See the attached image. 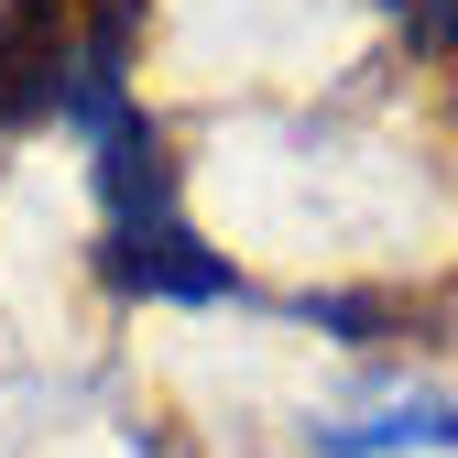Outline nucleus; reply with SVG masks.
<instances>
[{"label":"nucleus","instance_id":"1","mask_svg":"<svg viewBox=\"0 0 458 458\" xmlns=\"http://www.w3.org/2000/svg\"><path fill=\"white\" fill-rule=\"evenodd\" d=\"M306 458H458V393L415 360H382L350 404L306 415Z\"/></svg>","mask_w":458,"mask_h":458}]
</instances>
